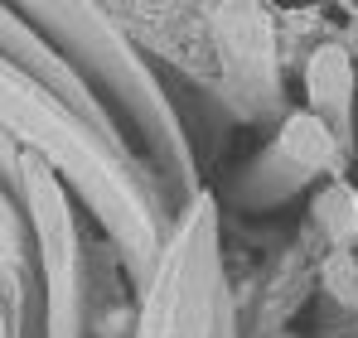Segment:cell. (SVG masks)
I'll return each mask as SVG.
<instances>
[{
    "label": "cell",
    "instance_id": "cell-4",
    "mask_svg": "<svg viewBox=\"0 0 358 338\" xmlns=\"http://www.w3.org/2000/svg\"><path fill=\"white\" fill-rule=\"evenodd\" d=\"M320 281H324V290H329L339 304H358V261H354L349 247H334V251L324 256Z\"/></svg>",
    "mask_w": 358,
    "mask_h": 338
},
{
    "label": "cell",
    "instance_id": "cell-1",
    "mask_svg": "<svg viewBox=\"0 0 358 338\" xmlns=\"http://www.w3.org/2000/svg\"><path fill=\"white\" fill-rule=\"evenodd\" d=\"M305 97L310 112H320L324 121H349V102H354V58L344 44H320L305 58Z\"/></svg>",
    "mask_w": 358,
    "mask_h": 338
},
{
    "label": "cell",
    "instance_id": "cell-5",
    "mask_svg": "<svg viewBox=\"0 0 358 338\" xmlns=\"http://www.w3.org/2000/svg\"><path fill=\"white\" fill-rule=\"evenodd\" d=\"M15 232H10V218H5V203H0V261H15Z\"/></svg>",
    "mask_w": 358,
    "mask_h": 338
},
{
    "label": "cell",
    "instance_id": "cell-2",
    "mask_svg": "<svg viewBox=\"0 0 358 338\" xmlns=\"http://www.w3.org/2000/svg\"><path fill=\"white\" fill-rule=\"evenodd\" d=\"M276 155L300 174L334 169L339 165V135L329 131V121L320 112H296V116H286V126L276 135Z\"/></svg>",
    "mask_w": 358,
    "mask_h": 338
},
{
    "label": "cell",
    "instance_id": "cell-3",
    "mask_svg": "<svg viewBox=\"0 0 358 338\" xmlns=\"http://www.w3.org/2000/svg\"><path fill=\"white\" fill-rule=\"evenodd\" d=\"M315 223L334 247H354L358 242V189H349L344 179H329L315 193Z\"/></svg>",
    "mask_w": 358,
    "mask_h": 338
},
{
    "label": "cell",
    "instance_id": "cell-6",
    "mask_svg": "<svg viewBox=\"0 0 358 338\" xmlns=\"http://www.w3.org/2000/svg\"><path fill=\"white\" fill-rule=\"evenodd\" d=\"M0 338H5V309H0Z\"/></svg>",
    "mask_w": 358,
    "mask_h": 338
}]
</instances>
